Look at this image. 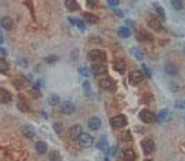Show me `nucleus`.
I'll return each mask as SVG.
<instances>
[{"label":"nucleus","mask_w":185,"mask_h":161,"mask_svg":"<svg viewBox=\"0 0 185 161\" xmlns=\"http://www.w3.org/2000/svg\"><path fill=\"white\" fill-rule=\"evenodd\" d=\"M48 102L50 105H57L59 103V96L56 95V94H52V95H50V97L48 99Z\"/></svg>","instance_id":"nucleus-33"},{"label":"nucleus","mask_w":185,"mask_h":161,"mask_svg":"<svg viewBox=\"0 0 185 161\" xmlns=\"http://www.w3.org/2000/svg\"><path fill=\"white\" fill-rule=\"evenodd\" d=\"M118 35H119L122 38H127V37L130 36V30L127 28V27H119L118 29Z\"/></svg>","instance_id":"nucleus-26"},{"label":"nucleus","mask_w":185,"mask_h":161,"mask_svg":"<svg viewBox=\"0 0 185 161\" xmlns=\"http://www.w3.org/2000/svg\"><path fill=\"white\" fill-rule=\"evenodd\" d=\"M78 141H79L80 147H83V148H89V147L93 145L94 139H93V137L91 134H88L86 132H83L81 135L79 137V139H78Z\"/></svg>","instance_id":"nucleus-2"},{"label":"nucleus","mask_w":185,"mask_h":161,"mask_svg":"<svg viewBox=\"0 0 185 161\" xmlns=\"http://www.w3.org/2000/svg\"><path fill=\"white\" fill-rule=\"evenodd\" d=\"M91 72L94 73L95 75H98V74H103V73L106 72V66L101 63H95L91 65Z\"/></svg>","instance_id":"nucleus-12"},{"label":"nucleus","mask_w":185,"mask_h":161,"mask_svg":"<svg viewBox=\"0 0 185 161\" xmlns=\"http://www.w3.org/2000/svg\"><path fill=\"white\" fill-rule=\"evenodd\" d=\"M138 116H140V119L144 123H153L156 119L155 114H154L153 112L149 111V110H146V108H145V110H142V111L140 112Z\"/></svg>","instance_id":"nucleus-3"},{"label":"nucleus","mask_w":185,"mask_h":161,"mask_svg":"<svg viewBox=\"0 0 185 161\" xmlns=\"http://www.w3.org/2000/svg\"><path fill=\"white\" fill-rule=\"evenodd\" d=\"M54 128H55V131H57V132H60V131H62V125H60V123H58V124L56 123Z\"/></svg>","instance_id":"nucleus-44"},{"label":"nucleus","mask_w":185,"mask_h":161,"mask_svg":"<svg viewBox=\"0 0 185 161\" xmlns=\"http://www.w3.org/2000/svg\"><path fill=\"white\" fill-rule=\"evenodd\" d=\"M109 122H111V124L113 125L114 128H123V126H125L127 124V119L125 115L120 114L113 116Z\"/></svg>","instance_id":"nucleus-4"},{"label":"nucleus","mask_w":185,"mask_h":161,"mask_svg":"<svg viewBox=\"0 0 185 161\" xmlns=\"http://www.w3.org/2000/svg\"><path fill=\"white\" fill-rule=\"evenodd\" d=\"M105 161H109V159H108V158H106V159H105Z\"/></svg>","instance_id":"nucleus-46"},{"label":"nucleus","mask_w":185,"mask_h":161,"mask_svg":"<svg viewBox=\"0 0 185 161\" xmlns=\"http://www.w3.org/2000/svg\"><path fill=\"white\" fill-rule=\"evenodd\" d=\"M57 60H58V56L56 55H50L45 58V62L47 63V64H54V63H56Z\"/></svg>","instance_id":"nucleus-36"},{"label":"nucleus","mask_w":185,"mask_h":161,"mask_svg":"<svg viewBox=\"0 0 185 161\" xmlns=\"http://www.w3.org/2000/svg\"><path fill=\"white\" fill-rule=\"evenodd\" d=\"M143 69L145 71V73H146L147 77H151V76H152V74H151V72H149V68L146 65H143Z\"/></svg>","instance_id":"nucleus-42"},{"label":"nucleus","mask_w":185,"mask_h":161,"mask_svg":"<svg viewBox=\"0 0 185 161\" xmlns=\"http://www.w3.org/2000/svg\"><path fill=\"white\" fill-rule=\"evenodd\" d=\"M132 140V135H130V131H125L123 132V134H122V141L124 142H128Z\"/></svg>","instance_id":"nucleus-37"},{"label":"nucleus","mask_w":185,"mask_h":161,"mask_svg":"<svg viewBox=\"0 0 185 161\" xmlns=\"http://www.w3.org/2000/svg\"><path fill=\"white\" fill-rule=\"evenodd\" d=\"M8 68H9V66H8L6 59L0 58V73H6Z\"/></svg>","instance_id":"nucleus-32"},{"label":"nucleus","mask_w":185,"mask_h":161,"mask_svg":"<svg viewBox=\"0 0 185 161\" xmlns=\"http://www.w3.org/2000/svg\"><path fill=\"white\" fill-rule=\"evenodd\" d=\"M130 52H132V54L134 55V57H135V58H137L138 60H142V59L144 58V54H143V52L140 49V48H136V47H135V48H132V49H130Z\"/></svg>","instance_id":"nucleus-27"},{"label":"nucleus","mask_w":185,"mask_h":161,"mask_svg":"<svg viewBox=\"0 0 185 161\" xmlns=\"http://www.w3.org/2000/svg\"><path fill=\"white\" fill-rule=\"evenodd\" d=\"M36 151L40 155H44L47 151V145L44 141H38L36 143Z\"/></svg>","instance_id":"nucleus-22"},{"label":"nucleus","mask_w":185,"mask_h":161,"mask_svg":"<svg viewBox=\"0 0 185 161\" xmlns=\"http://www.w3.org/2000/svg\"><path fill=\"white\" fill-rule=\"evenodd\" d=\"M78 72L80 73V75H84L86 76V77L91 75V73H89L87 67H79V68H78Z\"/></svg>","instance_id":"nucleus-38"},{"label":"nucleus","mask_w":185,"mask_h":161,"mask_svg":"<svg viewBox=\"0 0 185 161\" xmlns=\"http://www.w3.org/2000/svg\"><path fill=\"white\" fill-rule=\"evenodd\" d=\"M98 149L99 150H101V151H104L105 153H108V150H109V145H108L107 141H106V139L103 138L101 139V141H99V143L97 145Z\"/></svg>","instance_id":"nucleus-23"},{"label":"nucleus","mask_w":185,"mask_h":161,"mask_svg":"<svg viewBox=\"0 0 185 161\" xmlns=\"http://www.w3.org/2000/svg\"><path fill=\"white\" fill-rule=\"evenodd\" d=\"M114 68H115L116 72L120 73V74H124V72H125V63L123 60H118V62L114 64Z\"/></svg>","instance_id":"nucleus-24"},{"label":"nucleus","mask_w":185,"mask_h":161,"mask_svg":"<svg viewBox=\"0 0 185 161\" xmlns=\"http://www.w3.org/2000/svg\"><path fill=\"white\" fill-rule=\"evenodd\" d=\"M0 26L2 27L5 30H11L13 27V21L9 17H2L0 20Z\"/></svg>","instance_id":"nucleus-9"},{"label":"nucleus","mask_w":185,"mask_h":161,"mask_svg":"<svg viewBox=\"0 0 185 161\" xmlns=\"http://www.w3.org/2000/svg\"><path fill=\"white\" fill-rule=\"evenodd\" d=\"M83 89H84V93L87 96H89L91 94V84H89V82H88V81H85V82H84V84H83Z\"/></svg>","instance_id":"nucleus-34"},{"label":"nucleus","mask_w":185,"mask_h":161,"mask_svg":"<svg viewBox=\"0 0 185 161\" xmlns=\"http://www.w3.org/2000/svg\"><path fill=\"white\" fill-rule=\"evenodd\" d=\"M13 85L16 86L17 89H21L23 86L26 85V82H25V79H21V77H17L15 81H13Z\"/></svg>","instance_id":"nucleus-31"},{"label":"nucleus","mask_w":185,"mask_h":161,"mask_svg":"<svg viewBox=\"0 0 185 161\" xmlns=\"http://www.w3.org/2000/svg\"><path fill=\"white\" fill-rule=\"evenodd\" d=\"M130 79L133 84H140L144 79V74L141 71H132L130 73Z\"/></svg>","instance_id":"nucleus-7"},{"label":"nucleus","mask_w":185,"mask_h":161,"mask_svg":"<svg viewBox=\"0 0 185 161\" xmlns=\"http://www.w3.org/2000/svg\"><path fill=\"white\" fill-rule=\"evenodd\" d=\"M145 161H152V160H145Z\"/></svg>","instance_id":"nucleus-47"},{"label":"nucleus","mask_w":185,"mask_h":161,"mask_svg":"<svg viewBox=\"0 0 185 161\" xmlns=\"http://www.w3.org/2000/svg\"><path fill=\"white\" fill-rule=\"evenodd\" d=\"M101 119L97 118V116H93L88 120V128L93 130V131H97L98 129L101 128Z\"/></svg>","instance_id":"nucleus-8"},{"label":"nucleus","mask_w":185,"mask_h":161,"mask_svg":"<svg viewBox=\"0 0 185 161\" xmlns=\"http://www.w3.org/2000/svg\"><path fill=\"white\" fill-rule=\"evenodd\" d=\"M99 86L104 90H111L114 87V83L111 79H103L99 82Z\"/></svg>","instance_id":"nucleus-18"},{"label":"nucleus","mask_w":185,"mask_h":161,"mask_svg":"<svg viewBox=\"0 0 185 161\" xmlns=\"http://www.w3.org/2000/svg\"><path fill=\"white\" fill-rule=\"evenodd\" d=\"M88 59L95 63H104L106 60V54L104 50L93 49L88 53Z\"/></svg>","instance_id":"nucleus-1"},{"label":"nucleus","mask_w":185,"mask_h":161,"mask_svg":"<svg viewBox=\"0 0 185 161\" xmlns=\"http://www.w3.org/2000/svg\"><path fill=\"white\" fill-rule=\"evenodd\" d=\"M171 3H172L173 8H174L175 10H182L183 7H184L182 0H172Z\"/></svg>","instance_id":"nucleus-30"},{"label":"nucleus","mask_w":185,"mask_h":161,"mask_svg":"<svg viewBox=\"0 0 185 161\" xmlns=\"http://www.w3.org/2000/svg\"><path fill=\"white\" fill-rule=\"evenodd\" d=\"M0 44H3V36L1 31H0Z\"/></svg>","instance_id":"nucleus-45"},{"label":"nucleus","mask_w":185,"mask_h":161,"mask_svg":"<svg viewBox=\"0 0 185 161\" xmlns=\"http://www.w3.org/2000/svg\"><path fill=\"white\" fill-rule=\"evenodd\" d=\"M18 108H19L20 111H23V112H28V111H29V108H28V104H27L23 100H21V101H19V102H18Z\"/></svg>","instance_id":"nucleus-35"},{"label":"nucleus","mask_w":185,"mask_h":161,"mask_svg":"<svg viewBox=\"0 0 185 161\" xmlns=\"http://www.w3.org/2000/svg\"><path fill=\"white\" fill-rule=\"evenodd\" d=\"M164 69H165V72L167 73L169 75L175 76L179 74V68H177V66L174 65L173 63H166L165 66H164Z\"/></svg>","instance_id":"nucleus-11"},{"label":"nucleus","mask_w":185,"mask_h":161,"mask_svg":"<svg viewBox=\"0 0 185 161\" xmlns=\"http://www.w3.org/2000/svg\"><path fill=\"white\" fill-rule=\"evenodd\" d=\"M108 153H111L112 156H115V153H116V148H115V147H112V148H109V150H108Z\"/></svg>","instance_id":"nucleus-43"},{"label":"nucleus","mask_w":185,"mask_h":161,"mask_svg":"<svg viewBox=\"0 0 185 161\" xmlns=\"http://www.w3.org/2000/svg\"><path fill=\"white\" fill-rule=\"evenodd\" d=\"M142 148H143L144 153L151 155V153L154 151L155 145H154L152 139H145V140H143V142H142Z\"/></svg>","instance_id":"nucleus-6"},{"label":"nucleus","mask_w":185,"mask_h":161,"mask_svg":"<svg viewBox=\"0 0 185 161\" xmlns=\"http://www.w3.org/2000/svg\"><path fill=\"white\" fill-rule=\"evenodd\" d=\"M137 38L142 42H152L153 40V36L149 33L145 31V30H141L140 33L137 34Z\"/></svg>","instance_id":"nucleus-16"},{"label":"nucleus","mask_w":185,"mask_h":161,"mask_svg":"<svg viewBox=\"0 0 185 161\" xmlns=\"http://www.w3.org/2000/svg\"><path fill=\"white\" fill-rule=\"evenodd\" d=\"M21 132H23V134L28 139L34 138L35 134H36L35 129H34L33 126H30V125H23V128H21Z\"/></svg>","instance_id":"nucleus-13"},{"label":"nucleus","mask_w":185,"mask_h":161,"mask_svg":"<svg viewBox=\"0 0 185 161\" xmlns=\"http://www.w3.org/2000/svg\"><path fill=\"white\" fill-rule=\"evenodd\" d=\"M83 17L89 24H96L98 21V17L96 15H93L91 13H83Z\"/></svg>","instance_id":"nucleus-19"},{"label":"nucleus","mask_w":185,"mask_h":161,"mask_svg":"<svg viewBox=\"0 0 185 161\" xmlns=\"http://www.w3.org/2000/svg\"><path fill=\"white\" fill-rule=\"evenodd\" d=\"M68 19H69V21L73 24V25L77 26L80 30H85V25L80 19H76V18H73V17H69Z\"/></svg>","instance_id":"nucleus-25"},{"label":"nucleus","mask_w":185,"mask_h":161,"mask_svg":"<svg viewBox=\"0 0 185 161\" xmlns=\"http://www.w3.org/2000/svg\"><path fill=\"white\" fill-rule=\"evenodd\" d=\"M154 6H155L156 13H157V15L159 16V18H161L162 20H165L166 19V15H165V11H164V9H163L161 6H159L158 3H155Z\"/></svg>","instance_id":"nucleus-28"},{"label":"nucleus","mask_w":185,"mask_h":161,"mask_svg":"<svg viewBox=\"0 0 185 161\" xmlns=\"http://www.w3.org/2000/svg\"><path fill=\"white\" fill-rule=\"evenodd\" d=\"M11 94L6 89H0V102L1 103H9L11 101Z\"/></svg>","instance_id":"nucleus-14"},{"label":"nucleus","mask_w":185,"mask_h":161,"mask_svg":"<svg viewBox=\"0 0 185 161\" xmlns=\"http://www.w3.org/2000/svg\"><path fill=\"white\" fill-rule=\"evenodd\" d=\"M81 133H83V128H81V125L79 124L73 125L72 128H70V130H69V137H70V139L74 140V141L79 139Z\"/></svg>","instance_id":"nucleus-5"},{"label":"nucleus","mask_w":185,"mask_h":161,"mask_svg":"<svg viewBox=\"0 0 185 161\" xmlns=\"http://www.w3.org/2000/svg\"><path fill=\"white\" fill-rule=\"evenodd\" d=\"M107 2L109 6L112 7H116L119 5V0H107Z\"/></svg>","instance_id":"nucleus-40"},{"label":"nucleus","mask_w":185,"mask_h":161,"mask_svg":"<svg viewBox=\"0 0 185 161\" xmlns=\"http://www.w3.org/2000/svg\"><path fill=\"white\" fill-rule=\"evenodd\" d=\"M157 119H158L159 122H166L171 119V115H169V112L167 110H162L159 112V114L157 115Z\"/></svg>","instance_id":"nucleus-20"},{"label":"nucleus","mask_w":185,"mask_h":161,"mask_svg":"<svg viewBox=\"0 0 185 161\" xmlns=\"http://www.w3.org/2000/svg\"><path fill=\"white\" fill-rule=\"evenodd\" d=\"M49 160L50 161H60L62 160V157L59 155L58 151H55V150H52V151L49 152Z\"/></svg>","instance_id":"nucleus-29"},{"label":"nucleus","mask_w":185,"mask_h":161,"mask_svg":"<svg viewBox=\"0 0 185 161\" xmlns=\"http://www.w3.org/2000/svg\"><path fill=\"white\" fill-rule=\"evenodd\" d=\"M148 26L154 29L155 31H159V30H162V24L159 23L158 19H156V18H151L148 20Z\"/></svg>","instance_id":"nucleus-15"},{"label":"nucleus","mask_w":185,"mask_h":161,"mask_svg":"<svg viewBox=\"0 0 185 161\" xmlns=\"http://www.w3.org/2000/svg\"><path fill=\"white\" fill-rule=\"evenodd\" d=\"M75 110H76L75 105L72 102H69V101L64 102L62 104V112L64 113V114H72V113H74L75 112Z\"/></svg>","instance_id":"nucleus-10"},{"label":"nucleus","mask_w":185,"mask_h":161,"mask_svg":"<svg viewBox=\"0 0 185 161\" xmlns=\"http://www.w3.org/2000/svg\"><path fill=\"white\" fill-rule=\"evenodd\" d=\"M98 3V0H87V5L89 7H96Z\"/></svg>","instance_id":"nucleus-41"},{"label":"nucleus","mask_w":185,"mask_h":161,"mask_svg":"<svg viewBox=\"0 0 185 161\" xmlns=\"http://www.w3.org/2000/svg\"><path fill=\"white\" fill-rule=\"evenodd\" d=\"M124 159L125 161H135V152L132 149H126L124 151Z\"/></svg>","instance_id":"nucleus-21"},{"label":"nucleus","mask_w":185,"mask_h":161,"mask_svg":"<svg viewBox=\"0 0 185 161\" xmlns=\"http://www.w3.org/2000/svg\"><path fill=\"white\" fill-rule=\"evenodd\" d=\"M65 6L69 11H75L79 9V5L76 0H65Z\"/></svg>","instance_id":"nucleus-17"},{"label":"nucleus","mask_w":185,"mask_h":161,"mask_svg":"<svg viewBox=\"0 0 185 161\" xmlns=\"http://www.w3.org/2000/svg\"><path fill=\"white\" fill-rule=\"evenodd\" d=\"M31 94L34 95V97H38V96H40V92H39L38 87H34V89L31 90Z\"/></svg>","instance_id":"nucleus-39"}]
</instances>
